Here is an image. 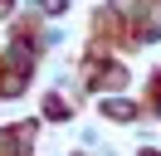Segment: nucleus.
I'll return each mask as SVG.
<instances>
[{"mask_svg": "<svg viewBox=\"0 0 161 156\" xmlns=\"http://www.w3.org/2000/svg\"><path fill=\"white\" fill-rule=\"evenodd\" d=\"M5 146H10V136H5V132H0V151H5Z\"/></svg>", "mask_w": 161, "mask_h": 156, "instance_id": "1", "label": "nucleus"}, {"mask_svg": "<svg viewBox=\"0 0 161 156\" xmlns=\"http://www.w3.org/2000/svg\"><path fill=\"white\" fill-rule=\"evenodd\" d=\"M142 156H156V151H142Z\"/></svg>", "mask_w": 161, "mask_h": 156, "instance_id": "2", "label": "nucleus"}, {"mask_svg": "<svg viewBox=\"0 0 161 156\" xmlns=\"http://www.w3.org/2000/svg\"><path fill=\"white\" fill-rule=\"evenodd\" d=\"M0 10H5V0H0Z\"/></svg>", "mask_w": 161, "mask_h": 156, "instance_id": "3", "label": "nucleus"}]
</instances>
